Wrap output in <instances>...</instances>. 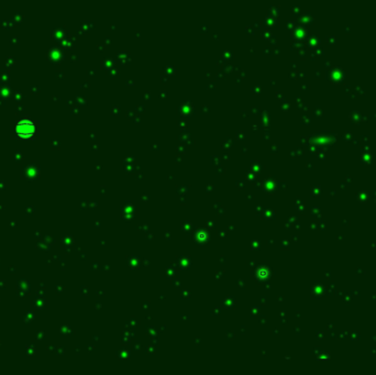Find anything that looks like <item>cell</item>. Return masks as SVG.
Wrapping results in <instances>:
<instances>
[{"mask_svg":"<svg viewBox=\"0 0 376 375\" xmlns=\"http://www.w3.org/2000/svg\"><path fill=\"white\" fill-rule=\"evenodd\" d=\"M36 132V124L28 118H24L16 123V133L22 138H29Z\"/></svg>","mask_w":376,"mask_h":375,"instance_id":"1","label":"cell"}]
</instances>
